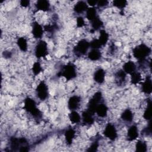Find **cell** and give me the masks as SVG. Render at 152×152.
<instances>
[{
    "mask_svg": "<svg viewBox=\"0 0 152 152\" xmlns=\"http://www.w3.org/2000/svg\"><path fill=\"white\" fill-rule=\"evenodd\" d=\"M23 108L27 113L35 119H40L43 116L42 111L37 106L36 101L30 97L24 99Z\"/></svg>",
    "mask_w": 152,
    "mask_h": 152,
    "instance_id": "obj_1",
    "label": "cell"
},
{
    "mask_svg": "<svg viewBox=\"0 0 152 152\" xmlns=\"http://www.w3.org/2000/svg\"><path fill=\"white\" fill-rule=\"evenodd\" d=\"M151 52V48L144 43H141L132 49V55L138 62L146 61Z\"/></svg>",
    "mask_w": 152,
    "mask_h": 152,
    "instance_id": "obj_2",
    "label": "cell"
},
{
    "mask_svg": "<svg viewBox=\"0 0 152 152\" xmlns=\"http://www.w3.org/2000/svg\"><path fill=\"white\" fill-rule=\"evenodd\" d=\"M58 77H64L66 81H71L76 78L77 70L76 66L73 63H68L64 65L58 73Z\"/></svg>",
    "mask_w": 152,
    "mask_h": 152,
    "instance_id": "obj_3",
    "label": "cell"
},
{
    "mask_svg": "<svg viewBox=\"0 0 152 152\" xmlns=\"http://www.w3.org/2000/svg\"><path fill=\"white\" fill-rule=\"evenodd\" d=\"M34 53L38 59L45 58L49 53L48 43L43 40H39L34 46Z\"/></svg>",
    "mask_w": 152,
    "mask_h": 152,
    "instance_id": "obj_4",
    "label": "cell"
},
{
    "mask_svg": "<svg viewBox=\"0 0 152 152\" xmlns=\"http://www.w3.org/2000/svg\"><path fill=\"white\" fill-rule=\"evenodd\" d=\"M90 48V42L85 39H82L77 42L73 48V52L78 57L87 55Z\"/></svg>",
    "mask_w": 152,
    "mask_h": 152,
    "instance_id": "obj_5",
    "label": "cell"
},
{
    "mask_svg": "<svg viewBox=\"0 0 152 152\" xmlns=\"http://www.w3.org/2000/svg\"><path fill=\"white\" fill-rule=\"evenodd\" d=\"M35 94L37 99L41 101H45L49 97V88L45 81H41L37 85L35 89Z\"/></svg>",
    "mask_w": 152,
    "mask_h": 152,
    "instance_id": "obj_6",
    "label": "cell"
},
{
    "mask_svg": "<svg viewBox=\"0 0 152 152\" xmlns=\"http://www.w3.org/2000/svg\"><path fill=\"white\" fill-rule=\"evenodd\" d=\"M103 100V95L101 91H97L96 92L93 96L90 98L88 100L87 103V110H88L90 112L93 113V115L95 114V110L97 106V105L101 103Z\"/></svg>",
    "mask_w": 152,
    "mask_h": 152,
    "instance_id": "obj_7",
    "label": "cell"
},
{
    "mask_svg": "<svg viewBox=\"0 0 152 152\" xmlns=\"http://www.w3.org/2000/svg\"><path fill=\"white\" fill-rule=\"evenodd\" d=\"M103 135L110 141H115L118 137V132L115 125L112 123H107L103 131Z\"/></svg>",
    "mask_w": 152,
    "mask_h": 152,
    "instance_id": "obj_8",
    "label": "cell"
},
{
    "mask_svg": "<svg viewBox=\"0 0 152 152\" xmlns=\"http://www.w3.org/2000/svg\"><path fill=\"white\" fill-rule=\"evenodd\" d=\"M139 136V129L137 125L132 124L129 126L126 134V139L128 142H131L137 140Z\"/></svg>",
    "mask_w": 152,
    "mask_h": 152,
    "instance_id": "obj_9",
    "label": "cell"
},
{
    "mask_svg": "<svg viewBox=\"0 0 152 152\" xmlns=\"http://www.w3.org/2000/svg\"><path fill=\"white\" fill-rule=\"evenodd\" d=\"M44 28L43 26L38 21H34L31 24V34L34 39L40 40L44 33Z\"/></svg>",
    "mask_w": 152,
    "mask_h": 152,
    "instance_id": "obj_10",
    "label": "cell"
},
{
    "mask_svg": "<svg viewBox=\"0 0 152 152\" xmlns=\"http://www.w3.org/2000/svg\"><path fill=\"white\" fill-rule=\"evenodd\" d=\"M81 97L77 95H73L71 96L68 100V107L71 111L77 110L81 106Z\"/></svg>",
    "mask_w": 152,
    "mask_h": 152,
    "instance_id": "obj_11",
    "label": "cell"
},
{
    "mask_svg": "<svg viewBox=\"0 0 152 152\" xmlns=\"http://www.w3.org/2000/svg\"><path fill=\"white\" fill-rule=\"evenodd\" d=\"M141 89L142 92L147 95H150L152 92V81L150 75H147L142 81Z\"/></svg>",
    "mask_w": 152,
    "mask_h": 152,
    "instance_id": "obj_12",
    "label": "cell"
},
{
    "mask_svg": "<svg viewBox=\"0 0 152 152\" xmlns=\"http://www.w3.org/2000/svg\"><path fill=\"white\" fill-rule=\"evenodd\" d=\"M93 113L90 112L87 109L84 110L81 113V121L83 124L87 126H91L94 123L95 119Z\"/></svg>",
    "mask_w": 152,
    "mask_h": 152,
    "instance_id": "obj_13",
    "label": "cell"
},
{
    "mask_svg": "<svg viewBox=\"0 0 152 152\" xmlns=\"http://www.w3.org/2000/svg\"><path fill=\"white\" fill-rule=\"evenodd\" d=\"M64 134L65 141L66 142V145H71L74 142V140L75 138V136H76L75 129L71 127H69L66 129Z\"/></svg>",
    "mask_w": 152,
    "mask_h": 152,
    "instance_id": "obj_14",
    "label": "cell"
},
{
    "mask_svg": "<svg viewBox=\"0 0 152 152\" xmlns=\"http://www.w3.org/2000/svg\"><path fill=\"white\" fill-rule=\"evenodd\" d=\"M106 71L102 68L96 69L93 75V80L98 84H102L105 81Z\"/></svg>",
    "mask_w": 152,
    "mask_h": 152,
    "instance_id": "obj_15",
    "label": "cell"
},
{
    "mask_svg": "<svg viewBox=\"0 0 152 152\" xmlns=\"http://www.w3.org/2000/svg\"><path fill=\"white\" fill-rule=\"evenodd\" d=\"M88 8V5H87L86 1H79L77 2L76 4L74 5L73 10L75 13L77 14H81L84 12H86Z\"/></svg>",
    "mask_w": 152,
    "mask_h": 152,
    "instance_id": "obj_16",
    "label": "cell"
},
{
    "mask_svg": "<svg viewBox=\"0 0 152 152\" xmlns=\"http://www.w3.org/2000/svg\"><path fill=\"white\" fill-rule=\"evenodd\" d=\"M108 110L109 109L107 105L103 102H102L97 105L95 110V113L98 117L104 118L107 116L108 113Z\"/></svg>",
    "mask_w": 152,
    "mask_h": 152,
    "instance_id": "obj_17",
    "label": "cell"
},
{
    "mask_svg": "<svg viewBox=\"0 0 152 152\" xmlns=\"http://www.w3.org/2000/svg\"><path fill=\"white\" fill-rule=\"evenodd\" d=\"M121 118L123 122L127 124H131L134 120V114L131 109L127 108L121 113Z\"/></svg>",
    "mask_w": 152,
    "mask_h": 152,
    "instance_id": "obj_18",
    "label": "cell"
},
{
    "mask_svg": "<svg viewBox=\"0 0 152 152\" xmlns=\"http://www.w3.org/2000/svg\"><path fill=\"white\" fill-rule=\"evenodd\" d=\"M35 8L38 11L48 12L50 9V4L46 0H39L35 4Z\"/></svg>",
    "mask_w": 152,
    "mask_h": 152,
    "instance_id": "obj_19",
    "label": "cell"
},
{
    "mask_svg": "<svg viewBox=\"0 0 152 152\" xmlns=\"http://www.w3.org/2000/svg\"><path fill=\"white\" fill-rule=\"evenodd\" d=\"M127 74L122 70L119 69L115 74V81L118 86H121L125 83L126 80Z\"/></svg>",
    "mask_w": 152,
    "mask_h": 152,
    "instance_id": "obj_20",
    "label": "cell"
},
{
    "mask_svg": "<svg viewBox=\"0 0 152 152\" xmlns=\"http://www.w3.org/2000/svg\"><path fill=\"white\" fill-rule=\"evenodd\" d=\"M137 66L135 63L132 61L129 60L123 64L122 69L126 74L130 75L137 71Z\"/></svg>",
    "mask_w": 152,
    "mask_h": 152,
    "instance_id": "obj_21",
    "label": "cell"
},
{
    "mask_svg": "<svg viewBox=\"0 0 152 152\" xmlns=\"http://www.w3.org/2000/svg\"><path fill=\"white\" fill-rule=\"evenodd\" d=\"M87 58L91 61H97L102 58V54L100 49H90L88 52Z\"/></svg>",
    "mask_w": 152,
    "mask_h": 152,
    "instance_id": "obj_22",
    "label": "cell"
},
{
    "mask_svg": "<svg viewBox=\"0 0 152 152\" xmlns=\"http://www.w3.org/2000/svg\"><path fill=\"white\" fill-rule=\"evenodd\" d=\"M142 117L147 122L151 120V100L150 98H147V103L144 107Z\"/></svg>",
    "mask_w": 152,
    "mask_h": 152,
    "instance_id": "obj_23",
    "label": "cell"
},
{
    "mask_svg": "<svg viewBox=\"0 0 152 152\" xmlns=\"http://www.w3.org/2000/svg\"><path fill=\"white\" fill-rule=\"evenodd\" d=\"M90 24L91 27L90 32L93 33L94 32L97 30H100L102 28V27L103 26V22L98 15L93 20L90 21Z\"/></svg>",
    "mask_w": 152,
    "mask_h": 152,
    "instance_id": "obj_24",
    "label": "cell"
},
{
    "mask_svg": "<svg viewBox=\"0 0 152 152\" xmlns=\"http://www.w3.org/2000/svg\"><path fill=\"white\" fill-rule=\"evenodd\" d=\"M135 151L140 152H146L148 151V143L144 140H138L135 144Z\"/></svg>",
    "mask_w": 152,
    "mask_h": 152,
    "instance_id": "obj_25",
    "label": "cell"
},
{
    "mask_svg": "<svg viewBox=\"0 0 152 152\" xmlns=\"http://www.w3.org/2000/svg\"><path fill=\"white\" fill-rule=\"evenodd\" d=\"M109 39V33L104 30V29H101L99 30V36L98 38L99 41L100 42V44L102 46H105Z\"/></svg>",
    "mask_w": 152,
    "mask_h": 152,
    "instance_id": "obj_26",
    "label": "cell"
},
{
    "mask_svg": "<svg viewBox=\"0 0 152 152\" xmlns=\"http://www.w3.org/2000/svg\"><path fill=\"white\" fill-rule=\"evenodd\" d=\"M16 43L21 51L25 52L28 50V41L26 38L24 37H20L18 38Z\"/></svg>",
    "mask_w": 152,
    "mask_h": 152,
    "instance_id": "obj_27",
    "label": "cell"
},
{
    "mask_svg": "<svg viewBox=\"0 0 152 152\" xmlns=\"http://www.w3.org/2000/svg\"><path fill=\"white\" fill-rule=\"evenodd\" d=\"M142 81V77L140 72L135 71L131 74H130V82L131 84L137 85Z\"/></svg>",
    "mask_w": 152,
    "mask_h": 152,
    "instance_id": "obj_28",
    "label": "cell"
},
{
    "mask_svg": "<svg viewBox=\"0 0 152 152\" xmlns=\"http://www.w3.org/2000/svg\"><path fill=\"white\" fill-rule=\"evenodd\" d=\"M70 122L73 124H78L81 121V116L77 110H72L68 115Z\"/></svg>",
    "mask_w": 152,
    "mask_h": 152,
    "instance_id": "obj_29",
    "label": "cell"
},
{
    "mask_svg": "<svg viewBox=\"0 0 152 152\" xmlns=\"http://www.w3.org/2000/svg\"><path fill=\"white\" fill-rule=\"evenodd\" d=\"M98 16L97 11L96 7H88L86 12V18L89 21H91L96 17Z\"/></svg>",
    "mask_w": 152,
    "mask_h": 152,
    "instance_id": "obj_30",
    "label": "cell"
},
{
    "mask_svg": "<svg viewBox=\"0 0 152 152\" xmlns=\"http://www.w3.org/2000/svg\"><path fill=\"white\" fill-rule=\"evenodd\" d=\"M32 74L34 75V76H37L38 75H39L43 71V67L41 65V64L37 61V62H34L31 66V68Z\"/></svg>",
    "mask_w": 152,
    "mask_h": 152,
    "instance_id": "obj_31",
    "label": "cell"
},
{
    "mask_svg": "<svg viewBox=\"0 0 152 152\" xmlns=\"http://www.w3.org/2000/svg\"><path fill=\"white\" fill-rule=\"evenodd\" d=\"M113 5L119 10H124L128 5V1L125 0H115L112 2Z\"/></svg>",
    "mask_w": 152,
    "mask_h": 152,
    "instance_id": "obj_32",
    "label": "cell"
},
{
    "mask_svg": "<svg viewBox=\"0 0 152 152\" xmlns=\"http://www.w3.org/2000/svg\"><path fill=\"white\" fill-rule=\"evenodd\" d=\"M102 47L98 39H93L90 42V49H100Z\"/></svg>",
    "mask_w": 152,
    "mask_h": 152,
    "instance_id": "obj_33",
    "label": "cell"
},
{
    "mask_svg": "<svg viewBox=\"0 0 152 152\" xmlns=\"http://www.w3.org/2000/svg\"><path fill=\"white\" fill-rule=\"evenodd\" d=\"M76 25L78 28H82L86 26V21L82 16H78L76 19Z\"/></svg>",
    "mask_w": 152,
    "mask_h": 152,
    "instance_id": "obj_34",
    "label": "cell"
},
{
    "mask_svg": "<svg viewBox=\"0 0 152 152\" xmlns=\"http://www.w3.org/2000/svg\"><path fill=\"white\" fill-rule=\"evenodd\" d=\"M99 147V144L98 141H94L93 142H91V144H90L89 147H88V149L86 150L89 151H97Z\"/></svg>",
    "mask_w": 152,
    "mask_h": 152,
    "instance_id": "obj_35",
    "label": "cell"
},
{
    "mask_svg": "<svg viewBox=\"0 0 152 152\" xmlns=\"http://www.w3.org/2000/svg\"><path fill=\"white\" fill-rule=\"evenodd\" d=\"M109 3V2L108 1H97V4L96 6L98 8H104L107 6Z\"/></svg>",
    "mask_w": 152,
    "mask_h": 152,
    "instance_id": "obj_36",
    "label": "cell"
},
{
    "mask_svg": "<svg viewBox=\"0 0 152 152\" xmlns=\"http://www.w3.org/2000/svg\"><path fill=\"white\" fill-rule=\"evenodd\" d=\"M20 4L21 7L27 8V7H29V5L30 4V1H28V0H22L20 2Z\"/></svg>",
    "mask_w": 152,
    "mask_h": 152,
    "instance_id": "obj_37",
    "label": "cell"
},
{
    "mask_svg": "<svg viewBox=\"0 0 152 152\" xmlns=\"http://www.w3.org/2000/svg\"><path fill=\"white\" fill-rule=\"evenodd\" d=\"M88 5L90 6V7H95L97 5V1L95 0H90V1H86Z\"/></svg>",
    "mask_w": 152,
    "mask_h": 152,
    "instance_id": "obj_38",
    "label": "cell"
},
{
    "mask_svg": "<svg viewBox=\"0 0 152 152\" xmlns=\"http://www.w3.org/2000/svg\"><path fill=\"white\" fill-rule=\"evenodd\" d=\"M3 55H4V58H8L11 57L12 54H11V53L10 52H9V51H4V52H3Z\"/></svg>",
    "mask_w": 152,
    "mask_h": 152,
    "instance_id": "obj_39",
    "label": "cell"
}]
</instances>
